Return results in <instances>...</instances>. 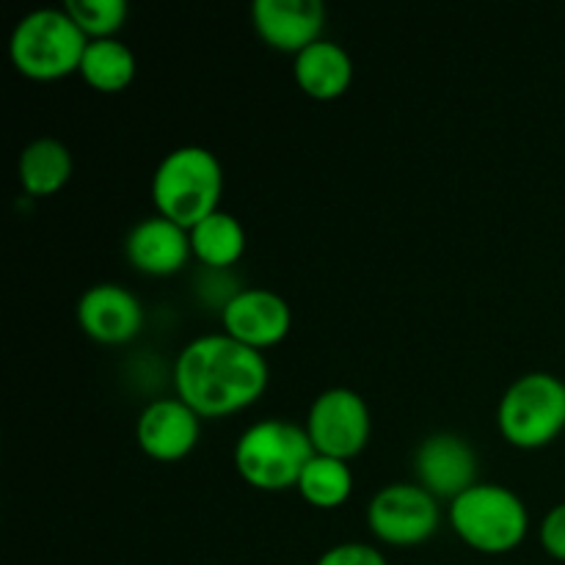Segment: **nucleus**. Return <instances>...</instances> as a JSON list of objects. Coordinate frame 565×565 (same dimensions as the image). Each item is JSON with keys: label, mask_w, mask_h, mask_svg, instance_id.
<instances>
[{"label": "nucleus", "mask_w": 565, "mask_h": 565, "mask_svg": "<svg viewBox=\"0 0 565 565\" xmlns=\"http://www.w3.org/2000/svg\"><path fill=\"white\" fill-rule=\"evenodd\" d=\"M177 397L199 417H226L252 406L268 386V362L226 331L188 342L174 364Z\"/></svg>", "instance_id": "1"}, {"label": "nucleus", "mask_w": 565, "mask_h": 565, "mask_svg": "<svg viewBox=\"0 0 565 565\" xmlns=\"http://www.w3.org/2000/svg\"><path fill=\"white\" fill-rule=\"evenodd\" d=\"M224 166L210 149L188 143L163 154L152 174V199L160 215L193 230L202 218L221 210Z\"/></svg>", "instance_id": "2"}, {"label": "nucleus", "mask_w": 565, "mask_h": 565, "mask_svg": "<svg viewBox=\"0 0 565 565\" xmlns=\"http://www.w3.org/2000/svg\"><path fill=\"white\" fill-rule=\"evenodd\" d=\"M315 456L307 425L270 417L248 425L235 445V467L248 486L259 491H285L298 483Z\"/></svg>", "instance_id": "3"}, {"label": "nucleus", "mask_w": 565, "mask_h": 565, "mask_svg": "<svg viewBox=\"0 0 565 565\" xmlns=\"http://www.w3.org/2000/svg\"><path fill=\"white\" fill-rule=\"evenodd\" d=\"M447 519L463 544L486 555H505L516 550L530 530V513L522 497L508 486L483 480L450 502Z\"/></svg>", "instance_id": "4"}, {"label": "nucleus", "mask_w": 565, "mask_h": 565, "mask_svg": "<svg viewBox=\"0 0 565 565\" xmlns=\"http://www.w3.org/2000/svg\"><path fill=\"white\" fill-rule=\"evenodd\" d=\"M88 36L66 9H33L14 25L9 39L11 64L33 81H58L81 70Z\"/></svg>", "instance_id": "5"}, {"label": "nucleus", "mask_w": 565, "mask_h": 565, "mask_svg": "<svg viewBox=\"0 0 565 565\" xmlns=\"http://www.w3.org/2000/svg\"><path fill=\"white\" fill-rule=\"evenodd\" d=\"M497 425L522 450H539L555 441L565 428V381L544 370L519 375L502 392Z\"/></svg>", "instance_id": "6"}, {"label": "nucleus", "mask_w": 565, "mask_h": 565, "mask_svg": "<svg viewBox=\"0 0 565 565\" xmlns=\"http://www.w3.org/2000/svg\"><path fill=\"white\" fill-rule=\"evenodd\" d=\"M375 539L392 546L425 544L441 524L439 500L419 483H386L367 505Z\"/></svg>", "instance_id": "7"}, {"label": "nucleus", "mask_w": 565, "mask_h": 565, "mask_svg": "<svg viewBox=\"0 0 565 565\" xmlns=\"http://www.w3.org/2000/svg\"><path fill=\"white\" fill-rule=\"evenodd\" d=\"M373 419L370 406L359 392L348 386H331L312 401L307 414V434L315 452L348 461L367 447Z\"/></svg>", "instance_id": "8"}, {"label": "nucleus", "mask_w": 565, "mask_h": 565, "mask_svg": "<svg viewBox=\"0 0 565 565\" xmlns=\"http://www.w3.org/2000/svg\"><path fill=\"white\" fill-rule=\"evenodd\" d=\"M221 323L243 345L265 351L290 334L292 309L287 298L268 287H241L221 309Z\"/></svg>", "instance_id": "9"}, {"label": "nucleus", "mask_w": 565, "mask_h": 565, "mask_svg": "<svg viewBox=\"0 0 565 565\" xmlns=\"http://www.w3.org/2000/svg\"><path fill=\"white\" fill-rule=\"evenodd\" d=\"M417 483L425 486L436 500H456L458 494L478 483V456L463 436L439 430L423 439L414 452Z\"/></svg>", "instance_id": "10"}, {"label": "nucleus", "mask_w": 565, "mask_h": 565, "mask_svg": "<svg viewBox=\"0 0 565 565\" xmlns=\"http://www.w3.org/2000/svg\"><path fill=\"white\" fill-rule=\"evenodd\" d=\"M202 419L182 397H158L138 414L136 439L154 461H180L196 447Z\"/></svg>", "instance_id": "11"}, {"label": "nucleus", "mask_w": 565, "mask_h": 565, "mask_svg": "<svg viewBox=\"0 0 565 565\" xmlns=\"http://www.w3.org/2000/svg\"><path fill=\"white\" fill-rule=\"evenodd\" d=\"M77 323L92 340L121 345L138 337L143 326V307L132 290L116 281L92 285L77 301Z\"/></svg>", "instance_id": "12"}, {"label": "nucleus", "mask_w": 565, "mask_h": 565, "mask_svg": "<svg viewBox=\"0 0 565 565\" xmlns=\"http://www.w3.org/2000/svg\"><path fill=\"white\" fill-rule=\"evenodd\" d=\"M252 20L265 44L298 55L323 39L326 9L320 0H254Z\"/></svg>", "instance_id": "13"}, {"label": "nucleus", "mask_w": 565, "mask_h": 565, "mask_svg": "<svg viewBox=\"0 0 565 565\" xmlns=\"http://www.w3.org/2000/svg\"><path fill=\"white\" fill-rule=\"evenodd\" d=\"M125 254L141 274L171 276L193 254L191 230L160 213L147 215L127 232Z\"/></svg>", "instance_id": "14"}, {"label": "nucleus", "mask_w": 565, "mask_h": 565, "mask_svg": "<svg viewBox=\"0 0 565 565\" xmlns=\"http://www.w3.org/2000/svg\"><path fill=\"white\" fill-rule=\"evenodd\" d=\"M292 75L303 94L315 99H337L353 81V58L334 39H318L292 61Z\"/></svg>", "instance_id": "15"}, {"label": "nucleus", "mask_w": 565, "mask_h": 565, "mask_svg": "<svg viewBox=\"0 0 565 565\" xmlns=\"http://www.w3.org/2000/svg\"><path fill=\"white\" fill-rule=\"evenodd\" d=\"M17 174L31 196H50V193L61 191L72 177L70 147L50 136L33 138L20 152Z\"/></svg>", "instance_id": "16"}, {"label": "nucleus", "mask_w": 565, "mask_h": 565, "mask_svg": "<svg viewBox=\"0 0 565 565\" xmlns=\"http://www.w3.org/2000/svg\"><path fill=\"white\" fill-rule=\"evenodd\" d=\"M193 257L213 270L235 265L246 252V230L226 210H215L191 230Z\"/></svg>", "instance_id": "17"}, {"label": "nucleus", "mask_w": 565, "mask_h": 565, "mask_svg": "<svg viewBox=\"0 0 565 565\" xmlns=\"http://www.w3.org/2000/svg\"><path fill=\"white\" fill-rule=\"evenodd\" d=\"M77 72L97 92H121L136 77V53L116 36L88 39Z\"/></svg>", "instance_id": "18"}, {"label": "nucleus", "mask_w": 565, "mask_h": 565, "mask_svg": "<svg viewBox=\"0 0 565 565\" xmlns=\"http://www.w3.org/2000/svg\"><path fill=\"white\" fill-rule=\"evenodd\" d=\"M298 494L315 508H337L351 497L353 472L348 461L315 452L296 483Z\"/></svg>", "instance_id": "19"}, {"label": "nucleus", "mask_w": 565, "mask_h": 565, "mask_svg": "<svg viewBox=\"0 0 565 565\" xmlns=\"http://www.w3.org/2000/svg\"><path fill=\"white\" fill-rule=\"evenodd\" d=\"M64 9L88 39L116 36L127 20L125 0H66Z\"/></svg>", "instance_id": "20"}, {"label": "nucleus", "mask_w": 565, "mask_h": 565, "mask_svg": "<svg viewBox=\"0 0 565 565\" xmlns=\"http://www.w3.org/2000/svg\"><path fill=\"white\" fill-rule=\"evenodd\" d=\"M315 565H390L386 557L375 550L373 544H362V541H345L331 550H326Z\"/></svg>", "instance_id": "21"}, {"label": "nucleus", "mask_w": 565, "mask_h": 565, "mask_svg": "<svg viewBox=\"0 0 565 565\" xmlns=\"http://www.w3.org/2000/svg\"><path fill=\"white\" fill-rule=\"evenodd\" d=\"M539 535L546 555L565 563V502H561V505H555L546 513L544 522H541Z\"/></svg>", "instance_id": "22"}]
</instances>
